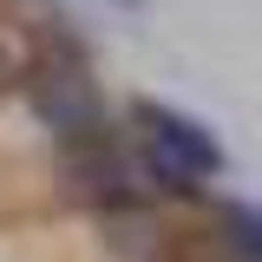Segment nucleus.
Returning a JSON list of instances; mask_svg holds the SVG:
<instances>
[{
  "label": "nucleus",
  "mask_w": 262,
  "mask_h": 262,
  "mask_svg": "<svg viewBox=\"0 0 262 262\" xmlns=\"http://www.w3.org/2000/svg\"><path fill=\"white\" fill-rule=\"evenodd\" d=\"M118 118L131 131V151H138V177L164 210H196L229 177V144L196 112H184L158 92H131L118 105Z\"/></svg>",
  "instance_id": "f257e3e1"
},
{
  "label": "nucleus",
  "mask_w": 262,
  "mask_h": 262,
  "mask_svg": "<svg viewBox=\"0 0 262 262\" xmlns=\"http://www.w3.org/2000/svg\"><path fill=\"white\" fill-rule=\"evenodd\" d=\"M13 98H20V112L46 138H72V131H92V125H112L118 118V105H112L105 79H98L92 39L72 20H59V13L33 20V46L20 53Z\"/></svg>",
  "instance_id": "f03ea898"
},
{
  "label": "nucleus",
  "mask_w": 262,
  "mask_h": 262,
  "mask_svg": "<svg viewBox=\"0 0 262 262\" xmlns=\"http://www.w3.org/2000/svg\"><path fill=\"white\" fill-rule=\"evenodd\" d=\"M46 184H53V203L72 216H118V210L158 203L138 177V151H131L125 118L72 131V138H46Z\"/></svg>",
  "instance_id": "7ed1b4c3"
},
{
  "label": "nucleus",
  "mask_w": 262,
  "mask_h": 262,
  "mask_svg": "<svg viewBox=\"0 0 262 262\" xmlns=\"http://www.w3.org/2000/svg\"><path fill=\"white\" fill-rule=\"evenodd\" d=\"M196 210H203L210 236H216V243H223L236 262H262V203H249V196H229V190H210Z\"/></svg>",
  "instance_id": "20e7f679"
},
{
  "label": "nucleus",
  "mask_w": 262,
  "mask_h": 262,
  "mask_svg": "<svg viewBox=\"0 0 262 262\" xmlns=\"http://www.w3.org/2000/svg\"><path fill=\"white\" fill-rule=\"evenodd\" d=\"M13 79H20V53H13V39L0 27V98H13Z\"/></svg>",
  "instance_id": "39448f33"
},
{
  "label": "nucleus",
  "mask_w": 262,
  "mask_h": 262,
  "mask_svg": "<svg viewBox=\"0 0 262 262\" xmlns=\"http://www.w3.org/2000/svg\"><path fill=\"white\" fill-rule=\"evenodd\" d=\"M112 7H118V13H144L151 0H112Z\"/></svg>",
  "instance_id": "423d86ee"
}]
</instances>
